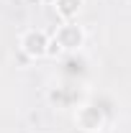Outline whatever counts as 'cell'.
<instances>
[{"mask_svg":"<svg viewBox=\"0 0 131 133\" xmlns=\"http://www.w3.org/2000/svg\"><path fill=\"white\" fill-rule=\"evenodd\" d=\"M111 102H105V100H93V102H85L80 105V110H77V123H80V128L85 131H103V125L111 120Z\"/></svg>","mask_w":131,"mask_h":133,"instance_id":"1","label":"cell"},{"mask_svg":"<svg viewBox=\"0 0 131 133\" xmlns=\"http://www.w3.org/2000/svg\"><path fill=\"white\" fill-rule=\"evenodd\" d=\"M87 69H90V62H87V56L82 51H67L59 59V77L64 82L80 84L85 79V74H87Z\"/></svg>","mask_w":131,"mask_h":133,"instance_id":"2","label":"cell"},{"mask_svg":"<svg viewBox=\"0 0 131 133\" xmlns=\"http://www.w3.org/2000/svg\"><path fill=\"white\" fill-rule=\"evenodd\" d=\"M82 41H85V33H82L77 26L64 23V26H59V31L54 33V38L49 41V46H59V49L67 54V51H80Z\"/></svg>","mask_w":131,"mask_h":133,"instance_id":"3","label":"cell"},{"mask_svg":"<svg viewBox=\"0 0 131 133\" xmlns=\"http://www.w3.org/2000/svg\"><path fill=\"white\" fill-rule=\"evenodd\" d=\"M21 49L26 51L28 56L39 59V56H44V54L49 51V36H46L44 31H36V28H31V31L23 33V38H21Z\"/></svg>","mask_w":131,"mask_h":133,"instance_id":"4","label":"cell"},{"mask_svg":"<svg viewBox=\"0 0 131 133\" xmlns=\"http://www.w3.org/2000/svg\"><path fill=\"white\" fill-rule=\"evenodd\" d=\"M77 100H80V84L75 82H64L62 87L51 90V102L57 108H75Z\"/></svg>","mask_w":131,"mask_h":133,"instance_id":"5","label":"cell"},{"mask_svg":"<svg viewBox=\"0 0 131 133\" xmlns=\"http://www.w3.org/2000/svg\"><path fill=\"white\" fill-rule=\"evenodd\" d=\"M80 5H82V0H54V8H57V13L64 18V21H69V18L77 16Z\"/></svg>","mask_w":131,"mask_h":133,"instance_id":"6","label":"cell"},{"mask_svg":"<svg viewBox=\"0 0 131 133\" xmlns=\"http://www.w3.org/2000/svg\"><path fill=\"white\" fill-rule=\"evenodd\" d=\"M90 133H105V131H90Z\"/></svg>","mask_w":131,"mask_h":133,"instance_id":"7","label":"cell"}]
</instances>
